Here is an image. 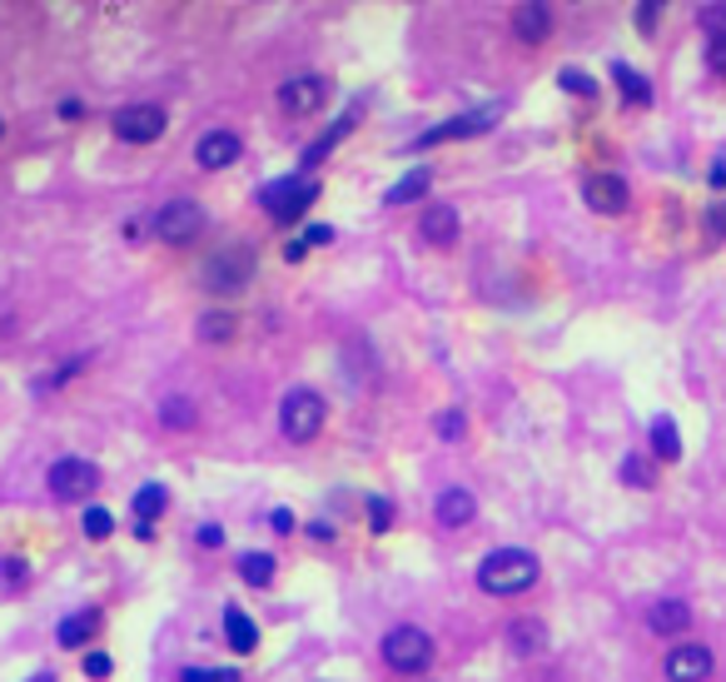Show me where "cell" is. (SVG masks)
Listing matches in <instances>:
<instances>
[{
    "instance_id": "d4e9b609",
    "label": "cell",
    "mask_w": 726,
    "mask_h": 682,
    "mask_svg": "<svg viewBox=\"0 0 726 682\" xmlns=\"http://www.w3.org/2000/svg\"><path fill=\"white\" fill-rule=\"evenodd\" d=\"M129 508H135L140 523H150V518H160L164 508H170V488H164V483H140L135 498H129Z\"/></svg>"
},
{
    "instance_id": "1f68e13d",
    "label": "cell",
    "mask_w": 726,
    "mask_h": 682,
    "mask_svg": "<svg viewBox=\"0 0 726 682\" xmlns=\"http://www.w3.org/2000/svg\"><path fill=\"white\" fill-rule=\"evenodd\" d=\"M25 578H30V563L15 554H0V588H25Z\"/></svg>"
},
{
    "instance_id": "5bb4252c",
    "label": "cell",
    "mask_w": 726,
    "mask_h": 682,
    "mask_svg": "<svg viewBox=\"0 0 726 682\" xmlns=\"http://www.w3.org/2000/svg\"><path fill=\"white\" fill-rule=\"evenodd\" d=\"M100 633H105V612H100V608H80V612H65V618H60L55 643L65 647V653H75V647L95 643Z\"/></svg>"
},
{
    "instance_id": "ac0fdd59",
    "label": "cell",
    "mask_w": 726,
    "mask_h": 682,
    "mask_svg": "<svg viewBox=\"0 0 726 682\" xmlns=\"http://www.w3.org/2000/svg\"><path fill=\"white\" fill-rule=\"evenodd\" d=\"M418 230H423V239H428V245H438V249H448L458 239V230H463V220H458V210L453 204H428V210H423V220H418Z\"/></svg>"
},
{
    "instance_id": "8992f818",
    "label": "cell",
    "mask_w": 726,
    "mask_h": 682,
    "mask_svg": "<svg viewBox=\"0 0 726 682\" xmlns=\"http://www.w3.org/2000/svg\"><path fill=\"white\" fill-rule=\"evenodd\" d=\"M204 224H210V214H204V204L195 200H170L154 210V239H164V245H195V239L204 235Z\"/></svg>"
},
{
    "instance_id": "83f0119b",
    "label": "cell",
    "mask_w": 726,
    "mask_h": 682,
    "mask_svg": "<svg viewBox=\"0 0 726 682\" xmlns=\"http://www.w3.org/2000/svg\"><path fill=\"white\" fill-rule=\"evenodd\" d=\"M195 419H200V413H195V404H189L185 394H164V399H160V424L164 429L185 434V429H195Z\"/></svg>"
},
{
    "instance_id": "8fae6325",
    "label": "cell",
    "mask_w": 726,
    "mask_h": 682,
    "mask_svg": "<svg viewBox=\"0 0 726 682\" xmlns=\"http://www.w3.org/2000/svg\"><path fill=\"white\" fill-rule=\"evenodd\" d=\"M583 200L592 214H622L627 204H633V189H627V179L612 175V170H602V175H587L583 179Z\"/></svg>"
},
{
    "instance_id": "f1b7e54d",
    "label": "cell",
    "mask_w": 726,
    "mask_h": 682,
    "mask_svg": "<svg viewBox=\"0 0 726 682\" xmlns=\"http://www.w3.org/2000/svg\"><path fill=\"white\" fill-rule=\"evenodd\" d=\"M80 533H85L90 543H105L110 533H115V513H110L105 504H85V508H80Z\"/></svg>"
},
{
    "instance_id": "ba28073f",
    "label": "cell",
    "mask_w": 726,
    "mask_h": 682,
    "mask_svg": "<svg viewBox=\"0 0 726 682\" xmlns=\"http://www.w3.org/2000/svg\"><path fill=\"white\" fill-rule=\"evenodd\" d=\"M95 488H100V463L75 459V454L50 463V498H60V504H90Z\"/></svg>"
},
{
    "instance_id": "277c9868",
    "label": "cell",
    "mask_w": 726,
    "mask_h": 682,
    "mask_svg": "<svg viewBox=\"0 0 726 682\" xmlns=\"http://www.w3.org/2000/svg\"><path fill=\"white\" fill-rule=\"evenodd\" d=\"M434 633L418 623H399V628H388L384 643H378V658L388 662L393 672H423L428 662H434Z\"/></svg>"
},
{
    "instance_id": "f6af8a7d",
    "label": "cell",
    "mask_w": 726,
    "mask_h": 682,
    "mask_svg": "<svg viewBox=\"0 0 726 682\" xmlns=\"http://www.w3.org/2000/svg\"><path fill=\"white\" fill-rule=\"evenodd\" d=\"M712 189H726V154L712 160Z\"/></svg>"
},
{
    "instance_id": "f546056e",
    "label": "cell",
    "mask_w": 726,
    "mask_h": 682,
    "mask_svg": "<svg viewBox=\"0 0 726 682\" xmlns=\"http://www.w3.org/2000/svg\"><path fill=\"white\" fill-rule=\"evenodd\" d=\"M622 483H627V488H652V483H656L652 459H642V454H627V459H622Z\"/></svg>"
},
{
    "instance_id": "7a4b0ae2",
    "label": "cell",
    "mask_w": 726,
    "mask_h": 682,
    "mask_svg": "<svg viewBox=\"0 0 726 682\" xmlns=\"http://www.w3.org/2000/svg\"><path fill=\"white\" fill-rule=\"evenodd\" d=\"M324 419H328V404H324V394L309 388V384H293L279 399V434L289 438V444H309V438H318Z\"/></svg>"
},
{
    "instance_id": "ab89813d",
    "label": "cell",
    "mask_w": 726,
    "mask_h": 682,
    "mask_svg": "<svg viewBox=\"0 0 726 682\" xmlns=\"http://www.w3.org/2000/svg\"><path fill=\"white\" fill-rule=\"evenodd\" d=\"M304 533H309L314 543H334V523H328V518H309Z\"/></svg>"
},
{
    "instance_id": "5b68a950",
    "label": "cell",
    "mask_w": 726,
    "mask_h": 682,
    "mask_svg": "<svg viewBox=\"0 0 726 682\" xmlns=\"http://www.w3.org/2000/svg\"><path fill=\"white\" fill-rule=\"evenodd\" d=\"M314 200H318V179H304V175L270 179V185L259 189V204H264V214L274 224H299Z\"/></svg>"
},
{
    "instance_id": "9c48e42d",
    "label": "cell",
    "mask_w": 726,
    "mask_h": 682,
    "mask_svg": "<svg viewBox=\"0 0 726 682\" xmlns=\"http://www.w3.org/2000/svg\"><path fill=\"white\" fill-rule=\"evenodd\" d=\"M110 129H115V140H125V145H154V140L164 135V129H170V115H164V106L135 100V106L115 110Z\"/></svg>"
},
{
    "instance_id": "30bf717a",
    "label": "cell",
    "mask_w": 726,
    "mask_h": 682,
    "mask_svg": "<svg viewBox=\"0 0 726 682\" xmlns=\"http://www.w3.org/2000/svg\"><path fill=\"white\" fill-rule=\"evenodd\" d=\"M328 100V80L314 71H299L279 85V110L284 115H318Z\"/></svg>"
},
{
    "instance_id": "bcb514c9",
    "label": "cell",
    "mask_w": 726,
    "mask_h": 682,
    "mask_svg": "<svg viewBox=\"0 0 726 682\" xmlns=\"http://www.w3.org/2000/svg\"><path fill=\"white\" fill-rule=\"evenodd\" d=\"M80 115H85L80 100H60V120H80Z\"/></svg>"
},
{
    "instance_id": "e575fe53",
    "label": "cell",
    "mask_w": 726,
    "mask_h": 682,
    "mask_svg": "<svg viewBox=\"0 0 726 682\" xmlns=\"http://www.w3.org/2000/svg\"><path fill=\"white\" fill-rule=\"evenodd\" d=\"M393 529V504L388 498H368V533H388Z\"/></svg>"
},
{
    "instance_id": "6da1fadb",
    "label": "cell",
    "mask_w": 726,
    "mask_h": 682,
    "mask_svg": "<svg viewBox=\"0 0 726 682\" xmlns=\"http://www.w3.org/2000/svg\"><path fill=\"white\" fill-rule=\"evenodd\" d=\"M542 578V563L527 548H492L478 563V588L488 598H517Z\"/></svg>"
},
{
    "instance_id": "f35d334b",
    "label": "cell",
    "mask_w": 726,
    "mask_h": 682,
    "mask_svg": "<svg viewBox=\"0 0 726 682\" xmlns=\"http://www.w3.org/2000/svg\"><path fill=\"white\" fill-rule=\"evenodd\" d=\"M706 230H712L716 239H726V200H716L712 210H706Z\"/></svg>"
},
{
    "instance_id": "e0dca14e",
    "label": "cell",
    "mask_w": 726,
    "mask_h": 682,
    "mask_svg": "<svg viewBox=\"0 0 726 682\" xmlns=\"http://www.w3.org/2000/svg\"><path fill=\"white\" fill-rule=\"evenodd\" d=\"M513 36L523 40V46H542V40L552 36V5H538V0L517 5V11H513Z\"/></svg>"
},
{
    "instance_id": "74e56055",
    "label": "cell",
    "mask_w": 726,
    "mask_h": 682,
    "mask_svg": "<svg viewBox=\"0 0 726 682\" xmlns=\"http://www.w3.org/2000/svg\"><path fill=\"white\" fill-rule=\"evenodd\" d=\"M304 245H334V224H304Z\"/></svg>"
},
{
    "instance_id": "603a6c76",
    "label": "cell",
    "mask_w": 726,
    "mask_h": 682,
    "mask_svg": "<svg viewBox=\"0 0 726 682\" xmlns=\"http://www.w3.org/2000/svg\"><path fill=\"white\" fill-rule=\"evenodd\" d=\"M195 334H200L204 344H229L239 334V314L235 309H204V314L195 319Z\"/></svg>"
},
{
    "instance_id": "681fc988",
    "label": "cell",
    "mask_w": 726,
    "mask_h": 682,
    "mask_svg": "<svg viewBox=\"0 0 726 682\" xmlns=\"http://www.w3.org/2000/svg\"><path fill=\"white\" fill-rule=\"evenodd\" d=\"M25 682H55V672H36V678H25Z\"/></svg>"
},
{
    "instance_id": "b9f144b4",
    "label": "cell",
    "mask_w": 726,
    "mask_h": 682,
    "mask_svg": "<svg viewBox=\"0 0 726 682\" xmlns=\"http://www.w3.org/2000/svg\"><path fill=\"white\" fill-rule=\"evenodd\" d=\"M656 15H662V5H637V25H642V36H652Z\"/></svg>"
},
{
    "instance_id": "d590c367",
    "label": "cell",
    "mask_w": 726,
    "mask_h": 682,
    "mask_svg": "<svg viewBox=\"0 0 726 682\" xmlns=\"http://www.w3.org/2000/svg\"><path fill=\"white\" fill-rule=\"evenodd\" d=\"M80 668H85V678H90V682H105L110 672H115V658H110V653H85Z\"/></svg>"
},
{
    "instance_id": "484cf974",
    "label": "cell",
    "mask_w": 726,
    "mask_h": 682,
    "mask_svg": "<svg viewBox=\"0 0 726 682\" xmlns=\"http://www.w3.org/2000/svg\"><path fill=\"white\" fill-rule=\"evenodd\" d=\"M434 185V170L428 165H418V170H409V175L399 179V185L384 195V204H413V200H423V189Z\"/></svg>"
},
{
    "instance_id": "f907efd6",
    "label": "cell",
    "mask_w": 726,
    "mask_h": 682,
    "mask_svg": "<svg viewBox=\"0 0 726 682\" xmlns=\"http://www.w3.org/2000/svg\"><path fill=\"white\" fill-rule=\"evenodd\" d=\"M0 135H5V120H0Z\"/></svg>"
},
{
    "instance_id": "836d02e7",
    "label": "cell",
    "mask_w": 726,
    "mask_h": 682,
    "mask_svg": "<svg viewBox=\"0 0 726 682\" xmlns=\"http://www.w3.org/2000/svg\"><path fill=\"white\" fill-rule=\"evenodd\" d=\"M697 25L706 30V40H722L726 36V0L722 5H702V11H697Z\"/></svg>"
},
{
    "instance_id": "ee69618b",
    "label": "cell",
    "mask_w": 726,
    "mask_h": 682,
    "mask_svg": "<svg viewBox=\"0 0 726 682\" xmlns=\"http://www.w3.org/2000/svg\"><path fill=\"white\" fill-rule=\"evenodd\" d=\"M304 255H309V245H304V239H289V245H284V259H289V264H299Z\"/></svg>"
},
{
    "instance_id": "7dc6e473",
    "label": "cell",
    "mask_w": 726,
    "mask_h": 682,
    "mask_svg": "<svg viewBox=\"0 0 726 682\" xmlns=\"http://www.w3.org/2000/svg\"><path fill=\"white\" fill-rule=\"evenodd\" d=\"M210 682H239V668H210Z\"/></svg>"
},
{
    "instance_id": "52a82bcc",
    "label": "cell",
    "mask_w": 726,
    "mask_h": 682,
    "mask_svg": "<svg viewBox=\"0 0 726 682\" xmlns=\"http://www.w3.org/2000/svg\"><path fill=\"white\" fill-rule=\"evenodd\" d=\"M498 120H503V106H478V110H463V115L443 120V125L423 129L418 140L409 145V154H413V150H434V145H443V140H473V135H488V129L498 125Z\"/></svg>"
},
{
    "instance_id": "c3c4849f",
    "label": "cell",
    "mask_w": 726,
    "mask_h": 682,
    "mask_svg": "<svg viewBox=\"0 0 726 682\" xmlns=\"http://www.w3.org/2000/svg\"><path fill=\"white\" fill-rule=\"evenodd\" d=\"M179 682H210V668H185V672H179Z\"/></svg>"
},
{
    "instance_id": "ffe728a7",
    "label": "cell",
    "mask_w": 726,
    "mask_h": 682,
    "mask_svg": "<svg viewBox=\"0 0 726 682\" xmlns=\"http://www.w3.org/2000/svg\"><path fill=\"white\" fill-rule=\"evenodd\" d=\"M235 573L245 578L249 588H274V573H279V563H274L270 548H245V554L235 558Z\"/></svg>"
},
{
    "instance_id": "4316f807",
    "label": "cell",
    "mask_w": 726,
    "mask_h": 682,
    "mask_svg": "<svg viewBox=\"0 0 726 682\" xmlns=\"http://www.w3.org/2000/svg\"><path fill=\"white\" fill-rule=\"evenodd\" d=\"M681 459V438L672 419H652V463H677Z\"/></svg>"
},
{
    "instance_id": "44dd1931",
    "label": "cell",
    "mask_w": 726,
    "mask_h": 682,
    "mask_svg": "<svg viewBox=\"0 0 726 682\" xmlns=\"http://www.w3.org/2000/svg\"><path fill=\"white\" fill-rule=\"evenodd\" d=\"M612 80H617L622 106H627V110H647V106H652V80H647L642 71H633L627 60H617V65H612Z\"/></svg>"
},
{
    "instance_id": "d6a6232c",
    "label": "cell",
    "mask_w": 726,
    "mask_h": 682,
    "mask_svg": "<svg viewBox=\"0 0 726 682\" xmlns=\"http://www.w3.org/2000/svg\"><path fill=\"white\" fill-rule=\"evenodd\" d=\"M434 429H438V438H443V444H458V438H463V429H468V419H463V409H443L434 419Z\"/></svg>"
},
{
    "instance_id": "60d3db41",
    "label": "cell",
    "mask_w": 726,
    "mask_h": 682,
    "mask_svg": "<svg viewBox=\"0 0 726 682\" xmlns=\"http://www.w3.org/2000/svg\"><path fill=\"white\" fill-rule=\"evenodd\" d=\"M195 543H200V548H220V543H224V529H220V523H204V529L195 533Z\"/></svg>"
},
{
    "instance_id": "7c38bea8",
    "label": "cell",
    "mask_w": 726,
    "mask_h": 682,
    "mask_svg": "<svg viewBox=\"0 0 726 682\" xmlns=\"http://www.w3.org/2000/svg\"><path fill=\"white\" fill-rule=\"evenodd\" d=\"M716 668L712 647L706 643H677L667 653V662H662V672H667V682H706Z\"/></svg>"
},
{
    "instance_id": "2e32d148",
    "label": "cell",
    "mask_w": 726,
    "mask_h": 682,
    "mask_svg": "<svg viewBox=\"0 0 726 682\" xmlns=\"http://www.w3.org/2000/svg\"><path fill=\"white\" fill-rule=\"evenodd\" d=\"M224 643L235 647V658L259 653V628H254V618H249L239 603H224Z\"/></svg>"
},
{
    "instance_id": "4dcf8cb0",
    "label": "cell",
    "mask_w": 726,
    "mask_h": 682,
    "mask_svg": "<svg viewBox=\"0 0 726 682\" xmlns=\"http://www.w3.org/2000/svg\"><path fill=\"white\" fill-rule=\"evenodd\" d=\"M558 85H563L567 95H577V100H598V80L587 71H577V65H567V71L558 75Z\"/></svg>"
},
{
    "instance_id": "d6986e66",
    "label": "cell",
    "mask_w": 726,
    "mask_h": 682,
    "mask_svg": "<svg viewBox=\"0 0 726 682\" xmlns=\"http://www.w3.org/2000/svg\"><path fill=\"white\" fill-rule=\"evenodd\" d=\"M647 628H652L656 637H677L691 628V608L681 598H656L652 608H647Z\"/></svg>"
},
{
    "instance_id": "3957f363",
    "label": "cell",
    "mask_w": 726,
    "mask_h": 682,
    "mask_svg": "<svg viewBox=\"0 0 726 682\" xmlns=\"http://www.w3.org/2000/svg\"><path fill=\"white\" fill-rule=\"evenodd\" d=\"M254 270H259L254 245H224L220 255L204 259L200 284L210 289V295H239V289L254 280Z\"/></svg>"
},
{
    "instance_id": "7402d4cb",
    "label": "cell",
    "mask_w": 726,
    "mask_h": 682,
    "mask_svg": "<svg viewBox=\"0 0 726 682\" xmlns=\"http://www.w3.org/2000/svg\"><path fill=\"white\" fill-rule=\"evenodd\" d=\"M508 647H513L517 658H538L542 647H548V628L538 618H513L508 623Z\"/></svg>"
},
{
    "instance_id": "9a60e30c",
    "label": "cell",
    "mask_w": 726,
    "mask_h": 682,
    "mask_svg": "<svg viewBox=\"0 0 726 682\" xmlns=\"http://www.w3.org/2000/svg\"><path fill=\"white\" fill-rule=\"evenodd\" d=\"M473 513H478V498H473L468 488H458V483L434 498V518L443 523V529H468Z\"/></svg>"
},
{
    "instance_id": "4fadbf2b",
    "label": "cell",
    "mask_w": 726,
    "mask_h": 682,
    "mask_svg": "<svg viewBox=\"0 0 726 682\" xmlns=\"http://www.w3.org/2000/svg\"><path fill=\"white\" fill-rule=\"evenodd\" d=\"M239 154H245V145H239L235 129H210V135H200V145H195V165L220 175V170L235 165Z\"/></svg>"
},
{
    "instance_id": "7bdbcfd3",
    "label": "cell",
    "mask_w": 726,
    "mask_h": 682,
    "mask_svg": "<svg viewBox=\"0 0 726 682\" xmlns=\"http://www.w3.org/2000/svg\"><path fill=\"white\" fill-rule=\"evenodd\" d=\"M270 529H274V533H293V513H289V508H274V513H270Z\"/></svg>"
},
{
    "instance_id": "cb8c5ba5",
    "label": "cell",
    "mask_w": 726,
    "mask_h": 682,
    "mask_svg": "<svg viewBox=\"0 0 726 682\" xmlns=\"http://www.w3.org/2000/svg\"><path fill=\"white\" fill-rule=\"evenodd\" d=\"M353 125H359V110H349V115H339V120H334V125H328L324 135H318V140L304 150V170H314L318 160H328V154H334V145H339V140H343V135H349Z\"/></svg>"
},
{
    "instance_id": "8d00e7d4",
    "label": "cell",
    "mask_w": 726,
    "mask_h": 682,
    "mask_svg": "<svg viewBox=\"0 0 726 682\" xmlns=\"http://www.w3.org/2000/svg\"><path fill=\"white\" fill-rule=\"evenodd\" d=\"M706 71L726 75V36L722 40H706Z\"/></svg>"
}]
</instances>
